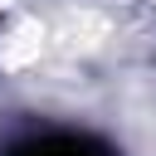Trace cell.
<instances>
[{"label":"cell","instance_id":"obj_1","mask_svg":"<svg viewBox=\"0 0 156 156\" xmlns=\"http://www.w3.org/2000/svg\"><path fill=\"white\" fill-rule=\"evenodd\" d=\"M10 156H112L107 146L88 141V136H68V132H54V136H34L24 146H15Z\"/></svg>","mask_w":156,"mask_h":156}]
</instances>
